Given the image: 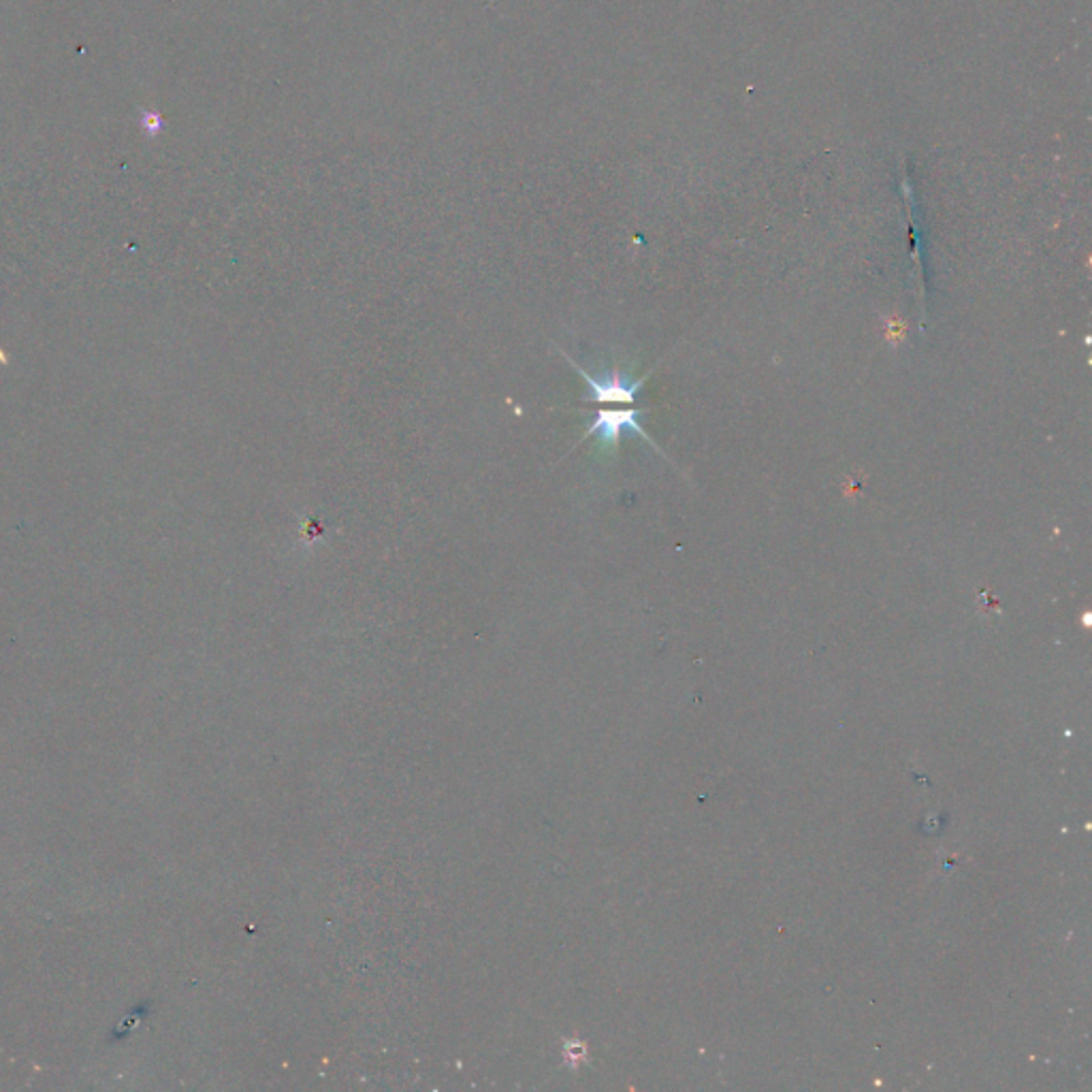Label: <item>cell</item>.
I'll return each instance as SVG.
<instances>
[{"label": "cell", "instance_id": "1", "mask_svg": "<svg viewBox=\"0 0 1092 1092\" xmlns=\"http://www.w3.org/2000/svg\"><path fill=\"white\" fill-rule=\"evenodd\" d=\"M640 414H643V410H600V412H595L593 423L585 429L582 440L595 438L600 442V446L615 448L623 433H636L638 438L653 444V440L640 427Z\"/></svg>", "mask_w": 1092, "mask_h": 1092}, {"label": "cell", "instance_id": "2", "mask_svg": "<svg viewBox=\"0 0 1092 1092\" xmlns=\"http://www.w3.org/2000/svg\"><path fill=\"white\" fill-rule=\"evenodd\" d=\"M561 355L585 378L587 390H589L591 399L597 403H623V405L632 403L645 382V378L632 380L630 375H625L621 371H604L600 375H591L585 367L574 364L565 353H561Z\"/></svg>", "mask_w": 1092, "mask_h": 1092}, {"label": "cell", "instance_id": "3", "mask_svg": "<svg viewBox=\"0 0 1092 1092\" xmlns=\"http://www.w3.org/2000/svg\"><path fill=\"white\" fill-rule=\"evenodd\" d=\"M142 124H144V127H148V129H150V133H152V131H157V129H159L161 118H159V114H144Z\"/></svg>", "mask_w": 1092, "mask_h": 1092}]
</instances>
